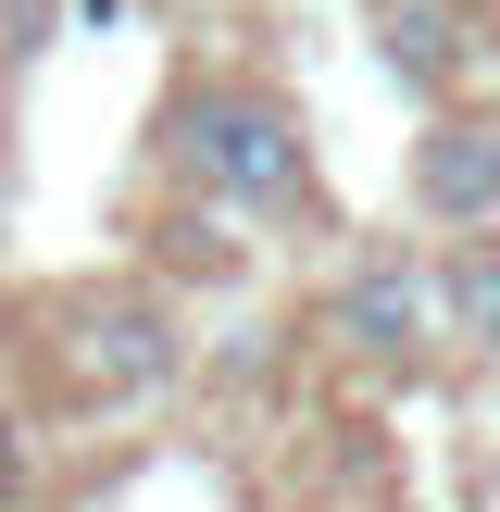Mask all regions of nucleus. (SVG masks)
<instances>
[{"instance_id": "423d86ee", "label": "nucleus", "mask_w": 500, "mask_h": 512, "mask_svg": "<svg viewBox=\"0 0 500 512\" xmlns=\"http://www.w3.org/2000/svg\"><path fill=\"white\" fill-rule=\"evenodd\" d=\"M425 300H438V338L500 350V238H450L438 263H425Z\"/></svg>"}, {"instance_id": "39448f33", "label": "nucleus", "mask_w": 500, "mask_h": 512, "mask_svg": "<svg viewBox=\"0 0 500 512\" xmlns=\"http://www.w3.org/2000/svg\"><path fill=\"white\" fill-rule=\"evenodd\" d=\"M375 50H388V75L413 100H450V75H463V13H450V0H388V13H375Z\"/></svg>"}, {"instance_id": "f257e3e1", "label": "nucleus", "mask_w": 500, "mask_h": 512, "mask_svg": "<svg viewBox=\"0 0 500 512\" xmlns=\"http://www.w3.org/2000/svg\"><path fill=\"white\" fill-rule=\"evenodd\" d=\"M150 138H163V175H188L200 200H225V213H250V225L313 213V138H300V113L275 88H250V75H188V88L150 113Z\"/></svg>"}, {"instance_id": "20e7f679", "label": "nucleus", "mask_w": 500, "mask_h": 512, "mask_svg": "<svg viewBox=\"0 0 500 512\" xmlns=\"http://www.w3.org/2000/svg\"><path fill=\"white\" fill-rule=\"evenodd\" d=\"M338 325L350 350H363V363H425V350H438V300H425V263L413 250H363V263L338 275Z\"/></svg>"}, {"instance_id": "7ed1b4c3", "label": "nucleus", "mask_w": 500, "mask_h": 512, "mask_svg": "<svg viewBox=\"0 0 500 512\" xmlns=\"http://www.w3.org/2000/svg\"><path fill=\"white\" fill-rule=\"evenodd\" d=\"M413 213L438 238H488L500 225V113H438L413 138Z\"/></svg>"}, {"instance_id": "0eeeda50", "label": "nucleus", "mask_w": 500, "mask_h": 512, "mask_svg": "<svg viewBox=\"0 0 500 512\" xmlns=\"http://www.w3.org/2000/svg\"><path fill=\"white\" fill-rule=\"evenodd\" d=\"M25 475H38V450H25V425H13V413H0V512H13V500H25Z\"/></svg>"}, {"instance_id": "f03ea898", "label": "nucleus", "mask_w": 500, "mask_h": 512, "mask_svg": "<svg viewBox=\"0 0 500 512\" xmlns=\"http://www.w3.org/2000/svg\"><path fill=\"white\" fill-rule=\"evenodd\" d=\"M50 375H63V400H150L175 375V313L150 288H63L50 300Z\"/></svg>"}, {"instance_id": "6e6552de", "label": "nucleus", "mask_w": 500, "mask_h": 512, "mask_svg": "<svg viewBox=\"0 0 500 512\" xmlns=\"http://www.w3.org/2000/svg\"><path fill=\"white\" fill-rule=\"evenodd\" d=\"M0 213H13V125H0Z\"/></svg>"}]
</instances>
